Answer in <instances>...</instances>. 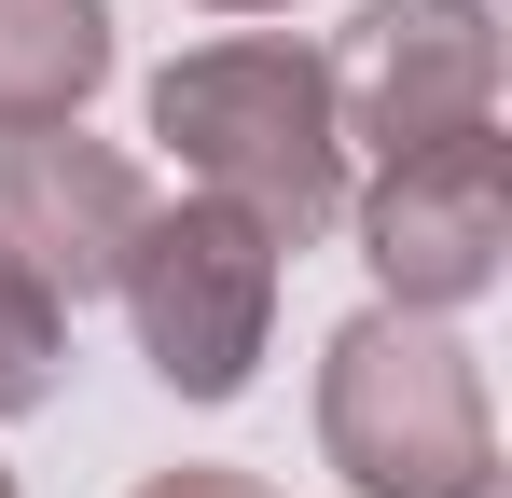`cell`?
<instances>
[{
  "label": "cell",
  "instance_id": "cell-4",
  "mask_svg": "<svg viewBox=\"0 0 512 498\" xmlns=\"http://www.w3.org/2000/svg\"><path fill=\"white\" fill-rule=\"evenodd\" d=\"M360 263L388 277L402 319H443V305H485L512 263V139L471 125V139H429V153H388L360 194Z\"/></svg>",
  "mask_w": 512,
  "mask_h": 498
},
{
  "label": "cell",
  "instance_id": "cell-1",
  "mask_svg": "<svg viewBox=\"0 0 512 498\" xmlns=\"http://www.w3.org/2000/svg\"><path fill=\"white\" fill-rule=\"evenodd\" d=\"M153 139L194 166V194L250 208L277 249L346 222V111H333V56H305V42H194V56H167L153 70Z\"/></svg>",
  "mask_w": 512,
  "mask_h": 498
},
{
  "label": "cell",
  "instance_id": "cell-5",
  "mask_svg": "<svg viewBox=\"0 0 512 498\" xmlns=\"http://www.w3.org/2000/svg\"><path fill=\"white\" fill-rule=\"evenodd\" d=\"M333 111L346 139H374V166L499 125V14L485 0H374L333 42Z\"/></svg>",
  "mask_w": 512,
  "mask_h": 498
},
{
  "label": "cell",
  "instance_id": "cell-6",
  "mask_svg": "<svg viewBox=\"0 0 512 498\" xmlns=\"http://www.w3.org/2000/svg\"><path fill=\"white\" fill-rule=\"evenodd\" d=\"M153 222V180L84 139V125H28V139H0V263L28 277V291H56V305H97L111 277H125V249Z\"/></svg>",
  "mask_w": 512,
  "mask_h": 498
},
{
  "label": "cell",
  "instance_id": "cell-3",
  "mask_svg": "<svg viewBox=\"0 0 512 498\" xmlns=\"http://www.w3.org/2000/svg\"><path fill=\"white\" fill-rule=\"evenodd\" d=\"M125 319H139V360L167 374L180 402H236L263 374V332H277V236L222 194H180L139 222L125 249Z\"/></svg>",
  "mask_w": 512,
  "mask_h": 498
},
{
  "label": "cell",
  "instance_id": "cell-2",
  "mask_svg": "<svg viewBox=\"0 0 512 498\" xmlns=\"http://www.w3.org/2000/svg\"><path fill=\"white\" fill-rule=\"evenodd\" d=\"M319 457H333L360 498H485L499 485V415H485V374L443 319H346L319 346Z\"/></svg>",
  "mask_w": 512,
  "mask_h": 498
},
{
  "label": "cell",
  "instance_id": "cell-8",
  "mask_svg": "<svg viewBox=\"0 0 512 498\" xmlns=\"http://www.w3.org/2000/svg\"><path fill=\"white\" fill-rule=\"evenodd\" d=\"M56 374H70V305L28 291V277L0 263V415H42V402H56Z\"/></svg>",
  "mask_w": 512,
  "mask_h": 498
},
{
  "label": "cell",
  "instance_id": "cell-10",
  "mask_svg": "<svg viewBox=\"0 0 512 498\" xmlns=\"http://www.w3.org/2000/svg\"><path fill=\"white\" fill-rule=\"evenodd\" d=\"M208 14H291V0H208Z\"/></svg>",
  "mask_w": 512,
  "mask_h": 498
},
{
  "label": "cell",
  "instance_id": "cell-9",
  "mask_svg": "<svg viewBox=\"0 0 512 498\" xmlns=\"http://www.w3.org/2000/svg\"><path fill=\"white\" fill-rule=\"evenodd\" d=\"M139 498H277V485H263V471H208V457H194V471H153Z\"/></svg>",
  "mask_w": 512,
  "mask_h": 498
},
{
  "label": "cell",
  "instance_id": "cell-11",
  "mask_svg": "<svg viewBox=\"0 0 512 498\" xmlns=\"http://www.w3.org/2000/svg\"><path fill=\"white\" fill-rule=\"evenodd\" d=\"M0 498H14V471H0Z\"/></svg>",
  "mask_w": 512,
  "mask_h": 498
},
{
  "label": "cell",
  "instance_id": "cell-7",
  "mask_svg": "<svg viewBox=\"0 0 512 498\" xmlns=\"http://www.w3.org/2000/svg\"><path fill=\"white\" fill-rule=\"evenodd\" d=\"M111 83V0H0V139L70 125Z\"/></svg>",
  "mask_w": 512,
  "mask_h": 498
}]
</instances>
